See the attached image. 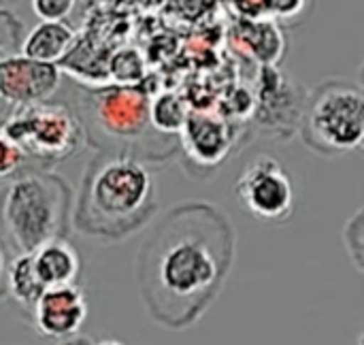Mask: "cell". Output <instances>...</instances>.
Masks as SVG:
<instances>
[{"label":"cell","mask_w":364,"mask_h":345,"mask_svg":"<svg viewBox=\"0 0 364 345\" xmlns=\"http://www.w3.org/2000/svg\"><path fill=\"white\" fill-rule=\"evenodd\" d=\"M235 226L209 203L173 207L141 245L136 280L149 316L166 329L198 322L235 260Z\"/></svg>","instance_id":"cell-1"},{"label":"cell","mask_w":364,"mask_h":345,"mask_svg":"<svg viewBox=\"0 0 364 345\" xmlns=\"http://www.w3.org/2000/svg\"><path fill=\"white\" fill-rule=\"evenodd\" d=\"M70 224L98 241H122L158 211L156 184L147 166L124 152L96 154L81 175Z\"/></svg>","instance_id":"cell-2"},{"label":"cell","mask_w":364,"mask_h":345,"mask_svg":"<svg viewBox=\"0 0 364 345\" xmlns=\"http://www.w3.org/2000/svg\"><path fill=\"white\" fill-rule=\"evenodd\" d=\"M70 186L49 171H26L0 190V230L13 254L66 237L70 228Z\"/></svg>","instance_id":"cell-3"},{"label":"cell","mask_w":364,"mask_h":345,"mask_svg":"<svg viewBox=\"0 0 364 345\" xmlns=\"http://www.w3.org/2000/svg\"><path fill=\"white\" fill-rule=\"evenodd\" d=\"M299 132L303 143L322 156L358 152L364 139L363 85L350 79H326L307 92Z\"/></svg>","instance_id":"cell-4"},{"label":"cell","mask_w":364,"mask_h":345,"mask_svg":"<svg viewBox=\"0 0 364 345\" xmlns=\"http://www.w3.org/2000/svg\"><path fill=\"white\" fill-rule=\"evenodd\" d=\"M0 126L23 149L30 162L43 169L77 156L90 143L83 117L68 105L51 98L11 107Z\"/></svg>","instance_id":"cell-5"},{"label":"cell","mask_w":364,"mask_h":345,"mask_svg":"<svg viewBox=\"0 0 364 345\" xmlns=\"http://www.w3.org/2000/svg\"><path fill=\"white\" fill-rule=\"evenodd\" d=\"M149 94L141 85L117 83L87 90L81 98V107L85 109L92 128L113 143L111 152L126 154V147H134L156 130L149 120Z\"/></svg>","instance_id":"cell-6"},{"label":"cell","mask_w":364,"mask_h":345,"mask_svg":"<svg viewBox=\"0 0 364 345\" xmlns=\"http://www.w3.org/2000/svg\"><path fill=\"white\" fill-rule=\"evenodd\" d=\"M235 198L258 222L284 224L294 216L296 194L288 171L273 156H256L237 177Z\"/></svg>","instance_id":"cell-7"},{"label":"cell","mask_w":364,"mask_h":345,"mask_svg":"<svg viewBox=\"0 0 364 345\" xmlns=\"http://www.w3.org/2000/svg\"><path fill=\"white\" fill-rule=\"evenodd\" d=\"M258 105L254 107V115L267 132L277 137H290L294 128H299L301 111L307 92L301 83L286 77L275 64H262L258 77Z\"/></svg>","instance_id":"cell-8"},{"label":"cell","mask_w":364,"mask_h":345,"mask_svg":"<svg viewBox=\"0 0 364 345\" xmlns=\"http://www.w3.org/2000/svg\"><path fill=\"white\" fill-rule=\"evenodd\" d=\"M62 81L55 62H41L19 51L0 58V100L9 107L51 98Z\"/></svg>","instance_id":"cell-9"},{"label":"cell","mask_w":364,"mask_h":345,"mask_svg":"<svg viewBox=\"0 0 364 345\" xmlns=\"http://www.w3.org/2000/svg\"><path fill=\"white\" fill-rule=\"evenodd\" d=\"M34 331L51 341H68L79 335L87 318V299L81 286L64 284L45 288L30 309Z\"/></svg>","instance_id":"cell-10"},{"label":"cell","mask_w":364,"mask_h":345,"mask_svg":"<svg viewBox=\"0 0 364 345\" xmlns=\"http://www.w3.org/2000/svg\"><path fill=\"white\" fill-rule=\"evenodd\" d=\"M177 137L186 158L192 164L203 169H218L230 156L235 132L228 120L220 113L196 111L188 113Z\"/></svg>","instance_id":"cell-11"},{"label":"cell","mask_w":364,"mask_h":345,"mask_svg":"<svg viewBox=\"0 0 364 345\" xmlns=\"http://www.w3.org/2000/svg\"><path fill=\"white\" fill-rule=\"evenodd\" d=\"M36 277L45 288L77 282L81 273V258L66 237L51 239L30 252Z\"/></svg>","instance_id":"cell-12"},{"label":"cell","mask_w":364,"mask_h":345,"mask_svg":"<svg viewBox=\"0 0 364 345\" xmlns=\"http://www.w3.org/2000/svg\"><path fill=\"white\" fill-rule=\"evenodd\" d=\"M70 49H75V30L64 19H41L19 45L23 55L55 64L64 60Z\"/></svg>","instance_id":"cell-13"},{"label":"cell","mask_w":364,"mask_h":345,"mask_svg":"<svg viewBox=\"0 0 364 345\" xmlns=\"http://www.w3.org/2000/svg\"><path fill=\"white\" fill-rule=\"evenodd\" d=\"M237 43L247 49L260 64H277L284 53V38L275 21L269 17H245L237 26Z\"/></svg>","instance_id":"cell-14"},{"label":"cell","mask_w":364,"mask_h":345,"mask_svg":"<svg viewBox=\"0 0 364 345\" xmlns=\"http://www.w3.org/2000/svg\"><path fill=\"white\" fill-rule=\"evenodd\" d=\"M45 286L34 273L30 252L13 254L6 275V297H11L26 314H30L36 299L43 294Z\"/></svg>","instance_id":"cell-15"},{"label":"cell","mask_w":364,"mask_h":345,"mask_svg":"<svg viewBox=\"0 0 364 345\" xmlns=\"http://www.w3.org/2000/svg\"><path fill=\"white\" fill-rule=\"evenodd\" d=\"M188 113L190 111L186 102L173 92L158 94L156 98L149 100V120L160 134H168V137L179 134Z\"/></svg>","instance_id":"cell-16"},{"label":"cell","mask_w":364,"mask_h":345,"mask_svg":"<svg viewBox=\"0 0 364 345\" xmlns=\"http://www.w3.org/2000/svg\"><path fill=\"white\" fill-rule=\"evenodd\" d=\"M109 75L113 77L115 83L139 85L145 75V64H143L141 53L130 47L115 51L109 60Z\"/></svg>","instance_id":"cell-17"},{"label":"cell","mask_w":364,"mask_h":345,"mask_svg":"<svg viewBox=\"0 0 364 345\" xmlns=\"http://www.w3.org/2000/svg\"><path fill=\"white\" fill-rule=\"evenodd\" d=\"M314 9V0H262V15L277 26H299Z\"/></svg>","instance_id":"cell-18"},{"label":"cell","mask_w":364,"mask_h":345,"mask_svg":"<svg viewBox=\"0 0 364 345\" xmlns=\"http://www.w3.org/2000/svg\"><path fill=\"white\" fill-rule=\"evenodd\" d=\"M26 171H32L30 158L0 126V181L17 177Z\"/></svg>","instance_id":"cell-19"},{"label":"cell","mask_w":364,"mask_h":345,"mask_svg":"<svg viewBox=\"0 0 364 345\" xmlns=\"http://www.w3.org/2000/svg\"><path fill=\"white\" fill-rule=\"evenodd\" d=\"M364 224H363V209H358L343 228V241H346V250L350 260L354 262L356 271L363 273L364 265Z\"/></svg>","instance_id":"cell-20"},{"label":"cell","mask_w":364,"mask_h":345,"mask_svg":"<svg viewBox=\"0 0 364 345\" xmlns=\"http://www.w3.org/2000/svg\"><path fill=\"white\" fill-rule=\"evenodd\" d=\"M21 26L9 9H0V58L19 51Z\"/></svg>","instance_id":"cell-21"},{"label":"cell","mask_w":364,"mask_h":345,"mask_svg":"<svg viewBox=\"0 0 364 345\" xmlns=\"http://www.w3.org/2000/svg\"><path fill=\"white\" fill-rule=\"evenodd\" d=\"M77 0H30V9L38 19H66Z\"/></svg>","instance_id":"cell-22"},{"label":"cell","mask_w":364,"mask_h":345,"mask_svg":"<svg viewBox=\"0 0 364 345\" xmlns=\"http://www.w3.org/2000/svg\"><path fill=\"white\" fill-rule=\"evenodd\" d=\"M13 252L0 230V301L6 297V275H9V265H11Z\"/></svg>","instance_id":"cell-23"},{"label":"cell","mask_w":364,"mask_h":345,"mask_svg":"<svg viewBox=\"0 0 364 345\" xmlns=\"http://www.w3.org/2000/svg\"><path fill=\"white\" fill-rule=\"evenodd\" d=\"M9 111H11V107H9V105H4V102L0 100V124H2V120L6 117V113H9Z\"/></svg>","instance_id":"cell-24"}]
</instances>
